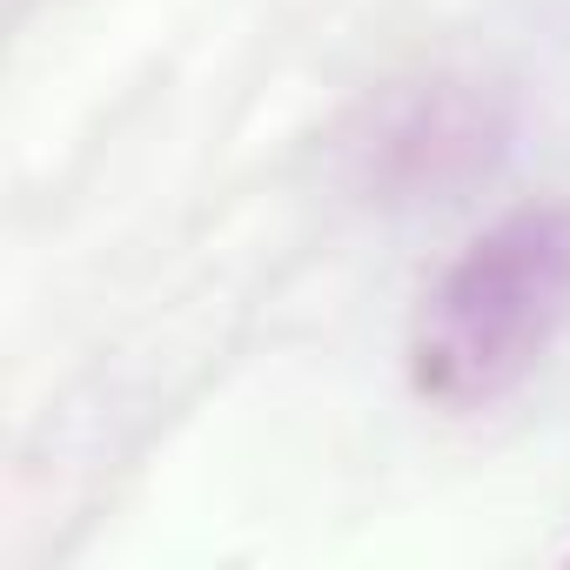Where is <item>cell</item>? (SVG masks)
I'll list each match as a JSON object with an SVG mask.
<instances>
[{
    "instance_id": "2",
    "label": "cell",
    "mask_w": 570,
    "mask_h": 570,
    "mask_svg": "<svg viewBox=\"0 0 570 570\" xmlns=\"http://www.w3.org/2000/svg\"><path fill=\"white\" fill-rule=\"evenodd\" d=\"M503 148H510L503 88L470 75H436L370 108V121L350 135V181L383 208L456 202L503 161Z\"/></svg>"
},
{
    "instance_id": "1",
    "label": "cell",
    "mask_w": 570,
    "mask_h": 570,
    "mask_svg": "<svg viewBox=\"0 0 570 570\" xmlns=\"http://www.w3.org/2000/svg\"><path fill=\"white\" fill-rule=\"evenodd\" d=\"M570 323V208L530 202L483 228L423 296L410 376L443 410L503 403Z\"/></svg>"
}]
</instances>
